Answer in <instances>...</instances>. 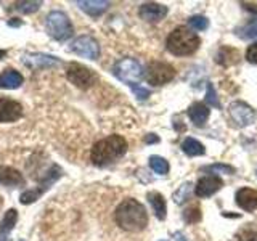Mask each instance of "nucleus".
I'll use <instances>...</instances> for the list:
<instances>
[{"label":"nucleus","instance_id":"1","mask_svg":"<svg viewBox=\"0 0 257 241\" xmlns=\"http://www.w3.org/2000/svg\"><path fill=\"white\" fill-rule=\"evenodd\" d=\"M114 220L120 228L131 233H137L147 228L148 212L142 203L134 198H127L120 203L114 212Z\"/></svg>","mask_w":257,"mask_h":241},{"label":"nucleus","instance_id":"2","mask_svg":"<svg viewBox=\"0 0 257 241\" xmlns=\"http://www.w3.org/2000/svg\"><path fill=\"white\" fill-rule=\"evenodd\" d=\"M127 153V142L120 135H109L106 139L98 140L92 148L90 159L95 166H108L112 164L119 158Z\"/></svg>","mask_w":257,"mask_h":241},{"label":"nucleus","instance_id":"3","mask_svg":"<svg viewBox=\"0 0 257 241\" xmlns=\"http://www.w3.org/2000/svg\"><path fill=\"white\" fill-rule=\"evenodd\" d=\"M201 45V39L196 32H193L187 26L175 28L166 40L167 50L175 56H188L193 55Z\"/></svg>","mask_w":257,"mask_h":241},{"label":"nucleus","instance_id":"4","mask_svg":"<svg viewBox=\"0 0 257 241\" xmlns=\"http://www.w3.org/2000/svg\"><path fill=\"white\" fill-rule=\"evenodd\" d=\"M45 29L48 36L55 40H60V42H64V40L74 36V26H72L71 20L68 18L66 13L60 10H53L47 15Z\"/></svg>","mask_w":257,"mask_h":241},{"label":"nucleus","instance_id":"5","mask_svg":"<svg viewBox=\"0 0 257 241\" xmlns=\"http://www.w3.org/2000/svg\"><path fill=\"white\" fill-rule=\"evenodd\" d=\"M63 175V169L60 166L56 164H52L50 167H48V171L44 174L42 180H40V183L37 185V188L34 190H26L21 193L20 196V201L21 204H32L36 203V201L44 195V193L52 187V185L60 179V177Z\"/></svg>","mask_w":257,"mask_h":241},{"label":"nucleus","instance_id":"6","mask_svg":"<svg viewBox=\"0 0 257 241\" xmlns=\"http://www.w3.org/2000/svg\"><path fill=\"white\" fill-rule=\"evenodd\" d=\"M112 74L119 80H122L127 85H137L145 76L142 64L134 58H122L114 63L112 66Z\"/></svg>","mask_w":257,"mask_h":241},{"label":"nucleus","instance_id":"7","mask_svg":"<svg viewBox=\"0 0 257 241\" xmlns=\"http://www.w3.org/2000/svg\"><path fill=\"white\" fill-rule=\"evenodd\" d=\"M66 77L72 85H76L80 90H87V88H90L96 80H98V76H96L90 68H87L80 63L68 64Z\"/></svg>","mask_w":257,"mask_h":241},{"label":"nucleus","instance_id":"8","mask_svg":"<svg viewBox=\"0 0 257 241\" xmlns=\"http://www.w3.org/2000/svg\"><path fill=\"white\" fill-rule=\"evenodd\" d=\"M145 77H147L150 85H164L175 77V69L169 63L164 61H151L148 64L147 71H145Z\"/></svg>","mask_w":257,"mask_h":241},{"label":"nucleus","instance_id":"9","mask_svg":"<svg viewBox=\"0 0 257 241\" xmlns=\"http://www.w3.org/2000/svg\"><path fill=\"white\" fill-rule=\"evenodd\" d=\"M69 50L79 56L87 60H98L100 58V45L96 42V39L92 36H80L74 39L69 45Z\"/></svg>","mask_w":257,"mask_h":241},{"label":"nucleus","instance_id":"10","mask_svg":"<svg viewBox=\"0 0 257 241\" xmlns=\"http://www.w3.org/2000/svg\"><path fill=\"white\" fill-rule=\"evenodd\" d=\"M228 114L238 127H247L255 120V109L244 101H233L228 106Z\"/></svg>","mask_w":257,"mask_h":241},{"label":"nucleus","instance_id":"11","mask_svg":"<svg viewBox=\"0 0 257 241\" xmlns=\"http://www.w3.org/2000/svg\"><path fill=\"white\" fill-rule=\"evenodd\" d=\"M61 61L60 58L47 53H26L23 55V64L31 69H45V68H55Z\"/></svg>","mask_w":257,"mask_h":241},{"label":"nucleus","instance_id":"12","mask_svg":"<svg viewBox=\"0 0 257 241\" xmlns=\"http://www.w3.org/2000/svg\"><path fill=\"white\" fill-rule=\"evenodd\" d=\"M23 117V106L12 98L0 96V124L2 123H15Z\"/></svg>","mask_w":257,"mask_h":241},{"label":"nucleus","instance_id":"13","mask_svg":"<svg viewBox=\"0 0 257 241\" xmlns=\"http://www.w3.org/2000/svg\"><path fill=\"white\" fill-rule=\"evenodd\" d=\"M223 187V180L219 175H207L199 179L196 187H195V193L198 198H209L212 196L214 193H217Z\"/></svg>","mask_w":257,"mask_h":241},{"label":"nucleus","instance_id":"14","mask_svg":"<svg viewBox=\"0 0 257 241\" xmlns=\"http://www.w3.org/2000/svg\"><path fill=\"white\" fill-rule=\"evenodd\" d=\"M167 7L166 5H161L156 2H148V4H143L139 8V15L143 21L147 23H159L161 20H164L167 16Z\"/></svg>","mask_w":257,"mask_h":241},{"label":"nucleus","instance_id":"15","mask_svg":"<svg viewBox=\"0 0 257 241\" xmlns=\"http://www.w3.org/2000/svg\"><path fill=\"white\" fill-rule=\"evenodd\" d=\"M236 204L246 212H252L257 209V190L252 188H239L235 195Z\"/></svg>","mask_w":257,"mask_h":241},{"label":"nucleus","instance_id":"16","mask_svg":"<svg viewBox=\"0 0 257 241\" xmlns=\"http://www.w3.org/2000/svg\"><path fill=\"white\" fill-rule=\"evenodd\" d=\"M0 185L4 187H21L24 185V177L20 171L10 166H0Z\"/></svg>","mask_w":257,"mask_h":241},{"label":"nucleus","instance_id":"17","mask_svg":"<svg viewBox=\"0 0 257 241\" xmlns=\"http://www.w3.org/2000/svg\"><path fill=\"white\" fill-rule=\"evenodd\" d=\"M187 112H188V117L193 124H195L196 127H203L207 123L209 114H211V109H209L204 103L198 101V103H193Z\"/></svg>","mask_w":257,"mask_h":241},{"label":"nucleus","instance_id":"18","mask_svg":"<svg viewBox=\"0 0 257 241\" xmlns=\"http://www.w3.org/2000/svg\"><path fill=\"white\" fill-rule=\"evenodd\" d=\"M79 8L82 12H85L88 16L92 18H98L104 12L108 10L109 2H104V0H79L77 2Z\"/></svg>","mask_w":257,"mask_h":241},{"label":"nucleus","instance_id":"19","mask_svg":"<svg viewBox=\"0 0 257 241\" xmlns=\"http://www.w3.org/2000/svg\"><path fill=\"white\" fill-rule=\"evenodd\" d=\"M23 82H24L23 74L15 69H5L0 74V88H5V90H15V88L21 87Z\"/></svg>","mask_w":257,"mask_h":241},{"label":"nucleus","instance_id":"20","mask_svg":"<svg viewBox=\"0 0 257 241\" xmlns=\"http://www.w3.org/2000/svg\"><path fill=\"white\" fill-rule=\"evenodd\" d=\"M147 199H148V203L151 204L155 215L158 217L159 220H164L167 217V206H166L164 196L161 195V193H158V191H150L147 195Z\"/></svg>","mask_w":257,"mask_h":241},{"label":"nucleus","instance_id":"21","mask_svg":"<svg viewBox=\"0 0 257 241\" xmlns=\"http://www.w3.org/2000/svg\"><path fill=\"white\" fill-rule=\"evenodd\" d=\"M16 222H18V211L16 209H8L4 214V219L0 222V239H5L10 231L15 228Z\"/></svg>","mask_w":257,"mask_h":241},{"label":"nucleus","instance_id":"22","mask_svg":"<svg viewBox=\"0 0 257 241\" xmlns=\"http://www.w3.org/2000/svg\"><path fill=\"white\" fill-rule=\"evenodd\" d=\"M238 60H239V52L233 47L223 45L217 52V63L222 64V66H231V64L238 63Z\"/></svg>","mask_w":257,"mask_h":241},{"label":"nucleus","instance_id":"23","mask_svg":"<svg viewBox=\"0 0 257 241\" xmlns=\"http://www.w3.org/2000/svg\"><path fill=\"white\" fill-rule=\"evenodd\" d=\"M180 148L182 151L185 153L187 156L190 158H195V156H203L204 153H206V148H204V145L198 142L196 139H191V137H187L182 145H180Z\"/></svg>","mask_w":257,"mask_h":241},{"label":"nucleus","instance_id":"24","mask_svg":"<svg viewBox=\"0 0 257 241\" xmlns=\"http://www.w3.org/2000/svg\"><path fill=\"white\" fill-rule=\"evenodd\" d=\"M42 7V2H29V0H24V2H16L13 5V8L16 12L24 13V15H31V13H36L39 8Z\"/></svg>","mask_w":257,"mask_h":241},{"label":"nucleus","instance_id":"25","mask_svg":"<svg viewBox=\"0 0 257 241\" xmlns=\"http://www.w3.org/2000/svg\"><path fill=\"white\" fill-rule=\"evenodd\" d=\"M150 167L159 175H166L169 172V163L161 156H150Z\"/></svg>","mask_w":257,"mask_h":241},{"label":"nucleus","instance_id":"26","mask_svg":"<svg viewBox=\"0 0 257 241\" xmlns=\"http://www.w3.org/2000/svg\"><path fill=\"white\" fill-rule=\"evenodd\" d=\"M191 188H193V185L188 182V183H183L182 187L177 190L175 193H174V201L177 204H183L185 201H187L188 198H190V195H191Z\"/></svg>","mask_w":257,"mask_h":241},{"label":"nucleus","instance_id":"27","mask_svg":"<svg viewBox=\"0 0 257 241\" xmlns=\"http://www.w3.org/2000/svg\"><path fill=\"white\" fill-rule=\"evenodd\" d=\"M201 172H209V174H233L235 169L227 164H211L201 167Z\"/></svg>","mask_w":257,"mask_h":241},{"label":"nucleus","instance_id":"28","mask_svg":"<svg viewBox=\"0 0 257 241\" xmlns=\"http://www.w3.org/2000/svg\"><path fill=\"white\" fill-rule=\"evenodd\" d=\"M201 209L198 206H191L183 211V220L187 223H198L201 220Z\"/></svg>","mask_w":257,"mask_h":241},{"label":"nucleus","instance_id":"29","mask_svg":"<svg viewBox=\"0 0 257 241\" xmlns=\"http://www.w3.org/2000/svg\"><path fill=\"white\" fill-rule=\"evenodd\" d=\"M188 24L195 31H206L209 28V20L203 15H195L188 20Z\"/></svg>","mask_w":257,"mask_h":241},{"label":"nucleus","instance_id":"30","mask_svg":"<svg viewBox=\"0 0 257 241\" xmlns=\"http://www.w3.org/2000/svg\"><path fill=\"white\" fill-rule=\"evenodd\" d=\"M206 103H209V104H211V106L220 108V103H219V98H217L215 88L212 87V84H207V92H206Z\"/></svg>","mask_w":257,"mask_h":241},{"label":"nucleus","instance_id":"31","mask_svg":"<svg viewBox=\"0 0 257 241\" xmlns=\"http://www.w3.org/2000/svg\"><path fill=\"white\" fill-rule=\"evenodd\" d=\"M238 36H241L243 39H251V37H257V23L249 24L244 29H241L238 32Z\"/></svg>","mask_w":257,"mask_h":241},{"label":"nucleus","instance_id":"32","mask_svg":"<svg viewBox=\"0 0 257 241\" xmlns=\"http://www.w3.org/2000/svg\"><path fill=\"white\" fill-rule=\"evenodd\" d=\"M132 90H134L135 96H137V98H139V100H147L148 96H150V90H148V88L142 87L140 84L132 85Z\"/></svg>","mask_w":257,"mask_h":241},{"label":"nucleus","instance_id":"33","mask_svg":"<svg viewBox=\"0 0 257 241\" xmlns=\"http://www.w3.org/2000/svg\"><path fill=\"white\" fill-rule=\"evenodd\" d=\"M246 60L251 64H257V42L249 45L246 50Z\"/></svg>","mask_w":257,"mask_h":241},{"label":"nucleus","instance_id":"34","mask_svg":"<svg viewBox=\"0 0 257 241\" xmlns=\"http://www.w3.org/2000/svg\"><path fill=\"white\" fill-rule=\"evenodd\" d=\"M239 5L243 7L246 12H249V13L252 15V20H257V4H252V2H241Z\"/></svg>","mask_w":257,"mask_h":241},{"label":"nucleus","instance_id":"35","mask_svg":"<svg viewBox=\"0 0 257 241\" xmlns=\"http://www.w3.org/2000/svg\"><path fill=\"white\" fill-rule=\"evenodd\" d=\"M159 139L155 135V134H148L147 137H145V143H158Z\"/></svg>","mask_w":257,"mask_h":241},{"label":"nucleus","instance_id":"36","mask_svg":"<svg viewBox=\"0 0 257 241\" xmlns=\"http://www.w3.org/2000/svg\"><path fill=\"white\" fill-rule=\"evenodd\" d=\"M174 241H187V238H185V235L182 231H177L174 235Z\"/></svg>","mask_w":257,"mask_h":241},{"label":"nucleus","instance_id":"37","mask_svg":"<svg viewBox=\"0 0 257 241\" xmlns=\"http://www.w3.org/2000/svg\"><path fill=\"white\" fill-rule=\"evenodd\" d=\"M10 26H21V21H10Z\"/></svg>","mask_w":257,"mask_h":241},{"label":"nucleus","instance_id":"38","mask_svg":"<svg viewBox=\"0 0 257 241\" xmlns=\"http://www.w3.org/2000/svg\"><path fill=\"white\" fill-rule=\"evenodd\" d=\"M4 56H7V50H0V60H2Z\"/></svg>","mask_w":257,"mask_h":241},{"label":"nucleus","instance_id":"39","mask_svg":"<svg viewBox=\"0 0 257 241\" xmlns=\"http://www.w3.org/2000/svg\"><path fill=\"white\" fill-rule=\"evenodd\" d=\"M0 206H2V198H0Z\"/></svg>","mask_w":257,"mask_h":241},{"label":"nucleus","instance_id":"40","mask_svg":"<svg viewBox=\"0 0 257 241\" xmlns=\"http://www.w3.org/2000/svg\"><path fill=\"white\" fill-rule=\"evenodd\" d=\"M255 177H257V169H255Z\"/></svg>","mask_w":257,"mask_h":241},{"label":"nucleus","instance_id":"41","mask_svg":"<svg viewBox=\"0 0 257 241\" xmlns=\"http://www.w3.org/2000/svg\"><path fill=\"white\" fill-rule=\"evenodd\" d=\"M20 241H24V239H20Z\"/></svg>","mask_w":257,"mask_h":241},{"label":"nucleus","instance_id":"42","mask_svg":"<svg viewBox=\"0 0 257 241\" xmlns=\"http://www.w3.org/2000/svg\"><path fill=\"white\" fill-rule=\"evenodd\" d=\"M161 241H164V239H161Z\"/></svg>","mask_w":257,"mask_h":241}]
</instances>
